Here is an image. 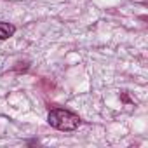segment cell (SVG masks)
Segmentation results:
<instances>
[{
	"label": "cell",
	"mask_w": 148,
	"mask_h": 148,
	"mask_svg": "<svg viewBox=\"0 0 148 148\" xmlns=\"http://www.w3.org/2000/svg\"><path fill=\"white\" fill-rule=\"evenodd\" d=\"M47 122L52 127L59 129V131H75L80 125V117L75 115L73 112H68V110H63V108H56V110L49 112Z\"/></svg>",
	"instance_id": "1"
},
{
	"label": "cell",
	"mask_w": 148,
	"mask_h": 148,
	"mask_svg": "<svg viewBox=\"0 0 148 148\" xmlns=\"http://www.w3.org/2000/svg\"><path fill=\"white\" fill-rule=\"evenodd\" d=\"M16 33V28L9 23H4L0 21V40H7L9 37H12Z\"/></svg>",
	"instance_id": "2"
}]
</instances>
